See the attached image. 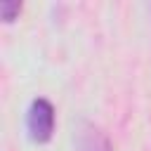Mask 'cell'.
Segmentation results:
<instances>
[{
    "label": "cell",
    "instance_id": "7a4b0ae2",
    "mask_svg": "<svg viewBox=\"0 0 151 151\" xmlns=\"http://www.w3.org/2000/svg\"><path fill=\"white\" fill-rule=\"evenodd\" d=\"M76 151H113V146L97 125L80 123L76 132Z\"/></svg>",
    "mask_w": 151,
    "mask_h": 151
},
{
    "label": "cell",
    "instance_id": "6da1fadb",
    "mask_svg": "<svg viewBox=\"0 0 151 151\" xmlns=\"http://www.w3.org/2000/svg\"><path fill=\"white\" fill-rule=\"evenodd\" d=\"M54 106L50 99L45 97H38L31 101L28 106V116H26V127H28V137L38 144H45L52 139V132H54Z\"/></svg>",
    "mask_w": 151,
    "mask_h": 151
},
{
    "label": "cell",
    "instance_id": "3957f363",
    "mask_svg": "<svg viewBox=\"0 0 151 151\" xmlns=\"http://www.w3.org/2000/svg\"><path fill=\"white\" fill-rule=\"evenodd\" d=\"M19 12H21V5H19V2H9V0L0 2V14H2L5 21H12Z\"/></svg>",
    "mask_w": 151,
    "mask_h": 151
}]
</instances>
